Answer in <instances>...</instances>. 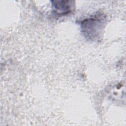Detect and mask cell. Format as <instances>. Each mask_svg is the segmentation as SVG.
<instances>
[{"label": "cell", "instance_id": "obj_1", "mask_svg": "<svg viewBox=\"0 0 126 126\" xmlns=\"http://www.w3.org/2000/svg\"><path fill=\"white\" fill-rule=\"evenodd\" d=\"M106 22V16L101 13H97L84 19L80 23L81 32L86 39L97 41L100 39Z\"/></svg>", "mask_w": 126, "mask_h": 126}, {"label": "cell", "instance_id": "obj_2", "mask_svg": "<svg viewBox=\"0 0 126 126\" xmlns=\"http://www.w3.org/2000/svg\"><path fill=\"white\" fill-rule=\"evenodd\" d=\"M52 12L56 16H63L72 12L75 8L74 1H52Z\"/></svg>", "mask_w": 126, "mask_h": 126}]
</instances>
